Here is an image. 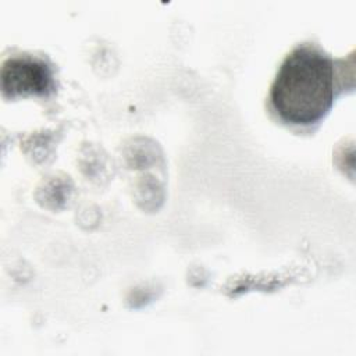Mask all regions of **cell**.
<instances>
[{
    "label": "cell",
    "instance_id": "obj_2",
    "mask_svg": "<svg viewBox=\"0 0 356 356\" xmlns=\"http://www.w3.org/2000/svg\"><path fill=\"white\" fill-rule=\"evenodd\" d=\"M1 89L7 97L18 95L47 96L54 90L53 72L47 63L32 56H15L3 63Z\"/></svg>",
    "mask_w": 356,
    "mask_h": 356
},
{
    "label": "cell",
    "instance_id": "obj_1",
    "mask_svg": "<svg viewBox=\"0 0 356 356\" xmlns=\"http://www.w3.org/2000/svg\"><path fill=\"white\" fill-rule=\"evenodd\" d=\"M335 90L334 60L312 44H300L282 61L271 85L270 100L284 121L309 125L328 113Z\"/></svg>",
    "mask_w": 356,
    "mask_h": 356
}]
</instances>
